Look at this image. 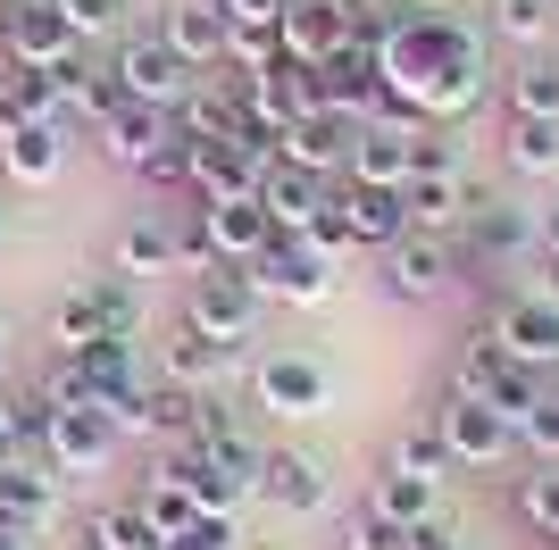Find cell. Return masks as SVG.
I'll use <instances>...</instances> for the list:
<instances>
[{"mask_svg": "<svg viewBox=\"0 0 559 550\" xmlns=\"http://www.w3.org/2000/svg\"><path fill=\"white\" fill-rule=\"evenodd\" d=\"M376 84H384V117L409 125H460L492 92V34L443 0L418 9H384V43H376Z\"/></svg>", "mask_w": 559, "mask_h": 550, "instance_id": "1", "label": "cell"}, {"mask_svg": "<svg viewBox=\"0 0 559 550\" xmlns=\"http://www.w3.org/2000/svg\"><path fill=\"white\" fill-rule=\"evenodd\" d=\"M451 251H460V275H467V284H476V275H501L510 259H543V208H535V201H510V192H501V201L485 192V201L460 217Z\"/></svg>", "mask_w": 559, "mask_h": 550, "instance_id": "2", "label": "cell"}, {"mask_svg": "<svg viewBox=\"0 0 559 550\" xmlns=\"http://www.w3.org/2000/svg\"><path fill=\"white\" fill-rule=\"evenodd\" d=\"M451 392L485 400V409H501V417L518 426V417L535 409V400H543L551 384H543V375H526V367H518L510 350L492 343V325H467V334H460V350H451Z\"/></svg>", "mask_w": 559, "mask_h": 550, "instance_id": "3", "label": "cell"}, {"mask_svg": "<svg viewBox=\"0 0 559 550\" xmlns=\"http://www.w3.org/2000/svg\"><path fill=\"white\" fill-rule=\"evenodd\" d=\"M251 284H259V300H276V309H318V300H334V284H343V259L318 251L309 234H276V242L251 259Z\"/></svg>", "mask_w": 559, "mask_h": 550, "instance_id": "4", "label": "cell"}, {"mask_svg": "<svg viewBox=\"0 0 559 550\" xmlns=\"http://www.w3.org/2000/svg\"><path fill=\"white\" fill-rule=\"evenodd\" d=\"M109 75H117V92H126V100H142V109H167V117H176L192 92H201V68H185V59H176L159 34H117Z\"/></svg>", "mask_w": 559, "mask_h": 550, "instance_id": "5", "label": "cell"}, {"mask_svg": "<svg viewBox=\"0 0 559 550\" xmlns=\"http://www.w3.org/2000/svg\"><path fill=\"white\" fill-rule=\"evenodd\" d=\"M376 284L409 309H435L443 292H460V251H451V234H401L393 251H376Z\"/></svg>", "mask_w": 559, "mask_h": 550, "instance_id": "6", "label": "cell"}, {"mask_svg": "<svg viewBox=\"0 0 559 550\" xmlns=\"http://www.w3.org/2000/svg\"><path fill=\"white\" fill-rule=\"evenodd\" d=\"M259 284H251V267H201L185 284V318L176 325H192V334H210V343H251V325H259Z\"/></svg>", "mask_w": 559, "mask_h": 550, "instance_id": "7", "label": "cell"}, {"mask_svg": "<svg viewBox=\"0 0 559 550\" xmlns=\"http://www.w3.org/2000/svg\"><path fill=\"white\" fill-rule=\"evenodd\" d=\"M492 343L510 350L526 375L559 384V300L551 292H492Z\"/></svg>", "mask_w": 559, "mask_h": 550, "instance_id": "8", "label": "cell"}, {"mask_svg": "<svg viewBox=\"0 0 559 550\" xmlns=\"http://www.w3.org/2000/svg\"><path fill=\"white\" fill-rule=\"evenodd\" d=\"M84 59V43L68 34V17L50 0H0V68H25V75H50Z\"/></svg>", "mask_w": 559, "mask_h": 550, "instance_id": "9", "label": "cell"}, {"mask_svg": "<svg viewBox=\"0 0 559 550\" xmlns=\"http://www.w3.org/2000/svg\"><path fill=\"white\" fill-rule=\"evenodd\" d=\"M435 434H443V451H451V467H460V476H492V467L518 451V426H510L501 409H485V400H467V392H443Z\"/></svg>", "mask_w": 559, "mask_h": 550, "instance_id": "10", "label": "cell"}, {"mask_svg": "<svg viewBox=\"0 0 559 550\" xmlns=\"http://www.w3.org/2000/svg\"><path fill=\"white\" fill-rule=\"evenodd\" d=\"M326 367L309 359V350H259L251 359V409H267V417H318L326 409Z\"/></svg>", "mask_w": 559, "mask_h": 550, "instance_id": "11", "label": "cell"}, {"mask_svg": "<svg viewBox=\"0 0 559 550\" xmlns=\"http://www.w3.org/2000/svg\"><path fill=\"white\" fill-rule=\"evenodd\" d=\"M117 426H109V409L100 400H84V409H50V426H43V458H50V476H100L117 458Z\"/></svg>", "mask_w": 559, "mask_h": 550, "instance_id": "12", "label": "cell"}, {"mask_svg": "<svg viewBox=\"0 0 559 550\" xmlns=\"http://www.w3.org/2000/svg\"><path fill=\"white\" fill-rule=\"evenodd\" d=\"M167 142H176V117H167V109H142V100H117V109L93 125V151L109 167H126V176H151V159H159Z\"/></svg>", "mask_w": 559, "mask_h": 550, "instance_id": "13", "label": "cell"}, {"mask_svg": "<svg viewBox=\"0 0 559 550\" xmlns=\"http://www.w3.org/2000/svg\"><path fill=\"white\" fill-rule=\"evenodd\" d=\"M350 17H359V9H343V0H284L276 59H293V68H326L334 50L350 43Z\"/></svg>", "mask_w": 559, "mask_h": 550, "instance_id": "14", "label": "cell"}, {"mask_svg": "<svg viewBox=\"0 0 559 550\" xmlns=\"http://www.w3.org/2000/svg\"><path fill=\"white\" fill-rule=\"evenodd\" d=\"M242 367H251V350L242 343H210V334H192V325H176V343L159 350V375L185 392H234L242 384Z\"/></svg>", "mask_w": 559, "mask_h": 550, "instance_id": "15", "label": "cell"}, {"mask_svg": "<svg viewBox=\"0 0 559 550\" xmlns=\"http://www.w3.org/2000/svg\"><path fill=\"white\" fill-rule=\"evenodd\" d=\"M259 501L276 509V517H318L334 501V467L318 451H267L259 467Z\"/></svg>", "mask_w": 559, "mask_h": 550, "instance_id": "16", "label": "cell"}, {"mask_svg": "<svg viewBox=\"0 0 559 550\" xmlns=\"http://www.w3.org/2000/svg\"><path fill=\"white\" fill-rule=\"evenodd\" d=\"M334 217H343L350 251H393L401 234H409V208H401V192H384V183H334Z\"/></svg>", "mask_w": 559, "mask_h": 550, "instance_id": "17", "label": "cell"}, {"mask_svg": "<svg viewBox=\"0 0 559 550\" xmlns=\"http://www.w3.org/2000/svg\"><path fill=\"white\" fill-rule=\"evenodd\" d=\"M259 208H267V226H276V234H309L334 208V176H309V167L276 159L267 176H259Z\"/></svg>", "mask_w": 559, "mask_h": 550, "instance_id": "18", "label": "cell"}, {"mask_svg": "<svg viewBox=\"0 0 559 550\" xmlns=\"http://www.w3.org/2000/svg\"><path fill=\"white\" fill-rule=\"evenodd\" d=\"M350 142H359V125L350 117H334V109H318V117H293L276 134V159L284 167H309V176H334L343 183V167H350Z\"/></svg>", "mask_w": 559, "mask_h": 550, "instance_id": "19", "label": "cell"}, {"mask_svg": "<svg viewBox=\"0 0 559 550\" xmlns=\"http://www.w3.org/2000/svg\"><path fill=\"white\" fill-rule=\"evenodd\" d=\"M68 125H17V134H0V183H17V192H50L59 167H68Z\"/></svg>", "mask_w": 559, "mask_h": 550, "instance_id": "20", "label": "cell"}, {"mask_svg": "<svg viewBox=\"0 0 559 550\" xmlns=\"http://www.w3.org/2000/svg\"><path fill=\"white\" fill-rule=\"evenodd\" d=\"M151 34H159V43L176 50L185 68H201V75H210V68H226V17H217L210 0H167Z\"/></svg>", "mask_w": 559, "mask_h": 550, "instance_id": "21", "label": "cell"}, {"mask_svg": "<svg viewBox=\"0 0 559 550\" xmlns=\"http://www.w3.org/2000/svg\"><path fill=\"white\" fill-rule=\"evenodd\" d=\"M409 134H418L409 117H368V125H359V142H350V167H343V176L401 192V183H409Z\"/></svg>", "mask_w": 559, "mask_h": 550, "instance_id": "22", "label": "cell"}, {"mask_svg": "<svg viewBox=\"0 0 559 550\" xmlns=\"http://www.w3.org/2000/svg\"><path fill=\"white\" fill-rule=\"evenodd\" d=\"M109 267L134 275V284L167 275L176 267V217H167V208H134V217L117 226V242H109Z\"/></svg>", "mask_w": 559, "mask_h": 550, "instance_id": "23", "label": "cell"}, {"mask_svg": "<svg viewBox=\"0 0 559 550\" xmlns=\"http://www.w3.org/2000/svg\"><path fill=\"white\" fill-rule=\"evenodd\" d=\"M0 517H9V526H34V534L59 517V476H50V458H0Z\"/></svg>", "mask_w": 559, "mask_h": 550, "instance_id": "24", "label": "cell"}, {"mask_svg": "<svg viewBox=\"0 0 559 550\" xmlns=\"http://www.w3.org/2000/svg\"><path fill=\"white\" fill-rule=\"evenodd\" d=\"M485 201L467 176H409L401 183V208H409V234H460V217Z\"/></svg>", "mask_w": 559, "mask_h": 550, "instance_id": "25", "label": "cell"}, {"mask_svg": "<svg viewBox=\"0 0 559 550\" xmlns=\"http://www.w3.org/2000/svg\"><path fill=\"white\" fill-rule=\"evenodd\" d=\"M501 167L518 183H559V117H501Z\"/></svg>", "mask_w": 559, "mask_h": 550, "instance_id": "26", "label": "cell"}, {"mask_svg": "<svg viewBox=\"0 0 559 550\" xmlns=\"http://www.w3.org/2000/svg\"><path fill=\"white\" fill-rule=\"evenodd\" d=\"M75 367H84V384H93V400L100 409H109L117 392H134L142 375H151V367H142V350L126 343V334H100V343H84V350H68Z\"/></svg>", "mask_w": 559, "mask_h": 550, "instance_id": "27", "label": "cell"}, {"mask_svg": "<svg viewBox=\"0 0 559 550\" xmlns=\"http://www.w3.org/2000/svg\"><path fill=\"white\" fill-rule=\"evenodd\" d=\"M501 117H559V59L551 50H526L501 75Z\"/></svg>", "mask_w": 559, "mask_h": 550, "instance_id": "28", "label": "cell"}, {"mask_svg": "<svg viewBox=\"0 0 559 550\" xmlns=\"http://www.w3.org/2000/svg\"><path fill=\"white\" fill-rule=\"evenodd\" d=\"M485 34H492V43H510V50H543L559 34V0H492Z\"/></svg>", "mask_w": 559, "mask_h": 550, "instance_id": "29", "label": "cell"}, {"mask_svg": "<svg viewBox=\"0 0 559 550\" xmlns=\"http://www.w3.org/2000/svg\"><path fill=\"white\" fill-rule=\"evenodd\" d=\"M368 509H384L393 526H418V517H443V483H426V476H393V467H376V483H368Z\"/></svg>", "mask_w": 559, "mask_h": 550, "instance_id": "30", "label": "cell"}, {"mask_svg": "<svg viewBox=\"0 0 559 550\" xmlns=\"http://www.w3.org/2000/svg\"><path fill=\"white\" fill-rule=\"evenodd\" d=\"M17 125H59V92H50V75L0 68V134H17Z\"/></svg>", "mask_w": 559, "mask_h": 550, "instance_id": "31", "label": "cell"}, {"mask_svg": "<svg viewBox=\"0 0 559 550\" xmlns=\"http://www.w3.org/2000/svg\"><path fill=\"white\" fill-rule=\"evenodd\" d=\"M134 509H142V517H151V534H159V542H176V534H185V526H192V517H210V509L192 501L185 483L167 476V467H151V476H142V492H134Z\"/></svg>", "mask_w": 559, "mask_h": 550, "instance_id": "32", "label": "cell"}, {"mask_svg": "<svg viewBox=\"0 0 559 550\" xmlns=\"http://www.w3.org/2000/svg\"><path fill=\"white\" fill-rule=\"evenodd\" d=\"M384 467H393V476H426V483H451V476H460V467H451V451H443V434H435V417L401 426L393 451H384Z\"/></svg>", "mask_w": 559, "mask_h": 550, "instance_id": "33", "label": "cell"}, {"mask_svg": "<svg viewBox=\"0 0 559 550\" xmlns=\"http://www.w3.org/2000/svg\"><path fill=\"white\" fill-rule=\"evenodd\" d=\"M100 334H109V318H100L93 284H75V292L50 300V350H84V343H100Z\"/></svg>", "mask_w": 559, "mask_h": 550, "instance_id": "34", "label": "cell"}, {"mask_svg": "<svg viewBox=\"0 0 559 550\" xmlns=\"http://www.w3.org/2000/svg\"><path fill=\"white\" fill-rule=\"evenodd\" d=\"M84 550H159V534H151V517L134 501H109L84 517Z\"/></svg>", "mask_w": 559, "mask_h": 550, "instance_id": "35", "label": "cell"}, {"mask_svg": "<svg viewBox=\"0 0 559 550\" xmlns=\"http://www.w3.org/2000/svg\"><path fill=\"white\" fill-rule=\"evenodd\" d=\"M510 517L535 534V542H559V467H535V476H518Z\"/></svg>", "mask_w": 559, "mask_h": 550, "instance_id": "36", "label": "cell"}, {"mask_svg": "<svg viewBox=\"0 0 559 550\" xmlns=\"http://www.w3.org/2000/svg\"><path fill=\"white\" fill-rule=\"evenodd\" d=\"M59 17H68L75 43H109V34H126V17H134V0H50Z\"/></svg>", "mask_w": 559, "mask_h": 550, "instance_id": "37", "label": "cell"}, {"mask_svg": "<svg viewBox=\"0 0 559 550\" xmlns=\"http://www.w3.org/2000/svg\"><path fill=\"white\" fill-rule=\"evenodd\" d=\"M518 451L535 458V467H559V384L543 392L526 417H518Z\"/></svg>", "mask_w": 559, "mask_h": 550, "instance_id": "38", "label": "cell"}, {"mask_svg": "<svg viewBox=\"0 0 559 550\" xmlns=\"http://www.w3.org/2000/svg\"><path fill=\"white\" fill-rule=\"evenodd\" d=\"M93 292H100V318H109V334H126V343H134L142 334V284L134 275H93Z\"/></svg>", "mask_w": 559, "mask_h": 550, "instance_id": "39", "label": "cell"}, {"mask_svg": "<svg viewBox=\"0 0 559 550\" xmlns=\"http://www.w3.org/2000/svg\"><path fill=\"white\" fill-rule=\"evenodd\" d=\"M409 176H460V125H418L409 134Z\"/></svg>", "mask_w": 559, "mask_h": 550, "instance_id": "40", "label": "cell"}, {"mask_svg": "<svg viewBox=\"0 0 559 550\" xmlns=\"http://www.w3.org/2000/svg\"><path fill=\"white\" fill-rule=\"evenodd\" d=\"M343 550H409V526H393L384 509H350V526H343Z\"/></svg>", "mask_w": 559, "mask_h": 550, "instance_id": "41", "label": "cell"}, {"mask_svg": "<svg viewBox=\"0 0 559 550\" xmlns=\"http://www.w3.org/2000/svg\"><path fill=\"white\" fill-rule=\"evenodd\" d=\"M159 550H242V517H192L185 534H176V542H159Z\"/></svg>", "mask_w": 559, "mask_h": 550, "instance_id": "42", "label": "cell"}, {"mask_svg": "<svg viewBox=\"0 0 559 550\" xmlns=\"http://www.w3.org/2000/svg\"><path fill=\"white\" fill-rule=\"evenodd\" d=\"M409 550H460L451 517H418V526H409Z\"/></svg>", "mask_w": 559, "mask_h": 550, "instance_id": "43", "label": "cell"}, {"mask_svg": "<svg viewBox=\"0 0 559 550\" xmlns=\"http://www.w3.org/2000/svg\"><path fill=\"white\" fill-rule=\"evenodd\" d=\"M0 550H43V534H34V526H9V517H0Z\"/></svg>", "mask_w": 559, "mask_h": 550, "instance_id": "44", "label": "cell"}, {"mask_svg": "<svg viewBox=\"0 0 559 550\" xmlns=\"http://www.w3.org/2000/svg\"><path fill=\"white\" fill-rule=\"evenodd\" d=\"M543 292L559 300V251H543Z\"/></svg>", "mask_w": 559, "mask_h": 550, "instance_id": "45", "label": "cell"}, {"mask_svg": "<svg viewBox=\"0 0 559 550\" xmlns=\"http://www.w3.org/2000/svg\"><path fill=\"white\" fill-rule=\"evenodd\" d=\"M543 251H559V208H543Z\"/></svg>", "mask_w": 559, "mask_h": 550, "instance_id": "46", "label": "cell"}, {"mask_svg": "<svg viewBox=\"0 0 559 550\" xmlns=\"http://www.w3.org/2000/svg\"><path fill=\"white\" fill-rule=\"evenodd\" d=\"M343 9H393V0H343Z\"/></svg>", "mask_w": 559, "mask_h": 550, "instance_id": "47", "label": "cell"}, {"mask_svg": "<svg viewBox=\"0 0 559 550\" xmlns=\"http://www.w3.org/2000/svg\"><path fill=\"white\" fill-rule=\"evenodd\" d=\"M0 367H9V318H0Z\"/></svg>", "mask_w": 559, "mask_h": 550, "instance_id": "48", "label": "cell"}, {"mask_svg": "<svg viewBox=\"0 0 559 550\" xmlns=\"http://www.w3.org/2000/svg\"><path fill=\"white\" fill-rule=\"evenodd\" d=\"M0 234H9V208H0Z\"/></svg>", "mask_w": 559, "mask_h": 550, "instance_id": "49", "label": "cell"}, {"mask_svg": "<svg viewBox=\"0 0 559 550\" xmlns=\"http://www.w3.org/2000/svg\"><path fill=\"white\" fill-rule=\"evenodd\" d=\"M75 550H84V542H75Z\"/></svg>", "mask_w": 559, "mask_h": 550, "instance_id": "50", "label": "cell"}]
</instances>
